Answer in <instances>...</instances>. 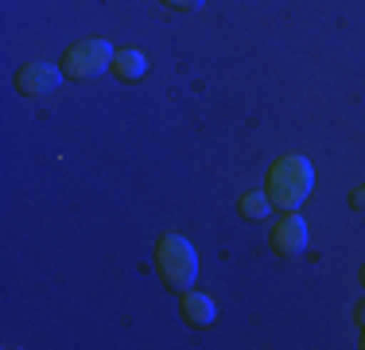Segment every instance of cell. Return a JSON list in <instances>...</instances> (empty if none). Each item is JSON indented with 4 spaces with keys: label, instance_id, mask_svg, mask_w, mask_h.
<instances>
[{
    "label": "cell",
    "instance_id": "obj_1",
    "mask_svg": "<svg viewBox=\"0 0 365 350\" xmlns=\"http://www.w3.org/2000/svg\"><path fill=\"white\" fill-rule=\"evenodd\" d=\"M315 187V168L307 156H280L264 175V195L272 199V206L295 210Z\"/></svg>",
    "mask_w": 365,
    "mask_h": 350
},
{
    "label": "cell",
    "instance_id": "obj_2",
    "mask_svg": "<svg viewBox=\"0 0 365 350\" xmlns=\"http://www.w3.org/2000/svg\"><path fill=\"white\" fill-rule=\"evenodd\" d=\"M155 269H160V276L168 280V288L187 292V288L195 284V276H198L195 245H190L187 238H179V234H163V238L155 241Z\"/></svg>",
    "mask_w": 365,
    "mask_h": 350
},
{
    "label": "cell",
    "instance_id": "obj_3",
    "mask_svg": "<svg viewBox=\"0 0 365 350\" xmlns=\"http://www.w3.org/2000/svg\"><path fill=\"white\" fill-rule=\"evenodd\" d=\"M113 70V47L106 39H82L74 47H66L63 55V74L74 82H90V78Z\"/></svg>",
    "mask_w": 365,
    "mask_h": 350
},
{
    "label": "cell",
    "instance_id": "obj_4",
    "mask_svg": "<svg viewBox=\"0 0 365 350\" xmlns=\"http://www.w3.org/2000/svg\"><path fill=\"white\" fill-rule=\"evenodd\" d=\"M307 241H311V234H307V222L299 214H288L272 226V249L280 257H299L307 249Z\"/></svg>",
    "mask_w": 365,
    "mask_h": 350
},
{
    "label": "cell",
    "instance_id": "obj_5",
    "mask_svg": "<svg viewBox=\"0 0 365 350\" xmlns=\"http://www.w3.org/2000/svg\"><path fill=\"white\" fill-rule=\"evenodd\" d=\"M58 86V70L51 63H24L16 70V90L24 94V98H43V94H51Z\"/></svg>",
    "mask_w": 365,
    "mask_h": 350
},
{
    "label": "cell",
    "instance_id": "obj_6",
    "mask_svg": "<svg viewBox=\"0 0 365 350\" xmlns=\"http://www.w3.org/2000/svg\"><path fill=\"white\" fill-rule=\"evenodd\" d=\"M179 311H182V319L195 323V327H214V323H218V308H214V300L202 292H187L179 300Z\"/></svg>",
    "mask_w": 365,
    "mask_h": 350
},
{
    "label": "cell",
    "instance_id": "obj_7",
    "mask_svg": "<svg viewBox=\"0 0 365 350\" xmlns=\"http://www.w3.org/2000/svg\"><path fill=\"white\" fill-rule=\"evenodd\" d=\"M113 74L117 78H125V82H136V78H144L148 74V59L140 55V51H117L113 55Z\"/></svg>",
    "mask_w": 365,
    "mask_h": 350
},
{
    "label": "cell",
    "instance_id": "obj_8",
    "mask_svg": "<svg viewBox=\"0 0 365 350\" xmlns=\"http://www.w3.org/2000/svg\"><path fill=\"white\" fill-rule=\"evenodd\" d=\"M237 210H241V218H268L272 199H268L264 191H245V195L237 199Z\"/></svg>",
    "mask_w": 365,
    "mask_h": 350
},
{
    "label": "cell",
    "instance_id": "obj_9",
    "mask_svg": "<svg viewBox=\"0 0 365 350\" xmlns=\"http://www.w3.org/2000/svg\"><path fill=\"white\" fill-rule=\"evenodd\" d=\"M160 4H168V8H175V12H195L202 0H160Z\"/></svg>",
    "mask_w": 365,
    "mask_h": 350
},
{
    "label": "cell",
    "instance_id": "obj_10",
    "mask_svg": "<svg viewBox=\"0 0 365 350\" xmlns=\"http://www.w3.org/2000/svg\"><path fill=\"white\" fill-rule=\"evenodd\" d=\"M350 206H354V210H365V183H361V187H354V195H350Z\"/></svg>",
    "mask_w": 365,
    "mask_h": 350
},
{
    "label": "cell",
    "instance_id": "obj_11",
    "mask_svg": "<svg viewBox=\"0 0 365 350\" xmlns=\"http://www.w3.org/2000/svg\"><path fill=\"white\" fill-rule=\"evenodd\" d=\"M358 343L365 346V304H358Z\"/></svg>",
    "mask_w": 365,
    "mask_h": 350
},
{
    "label": "cell",
    "instance_id": "obj_12",
    "mask_svg": "<svg viewBox=\"0 0 365 350\" xmlns=\"http://www.w3.org/2000/svg\"><path fill=\"white\" fill-rule=\"evenodd\" d=\"M361 284H365V269H361Z\"/></svg>",
    "mask_w": 365,
    "mask_h": 350
}]
</instances>
